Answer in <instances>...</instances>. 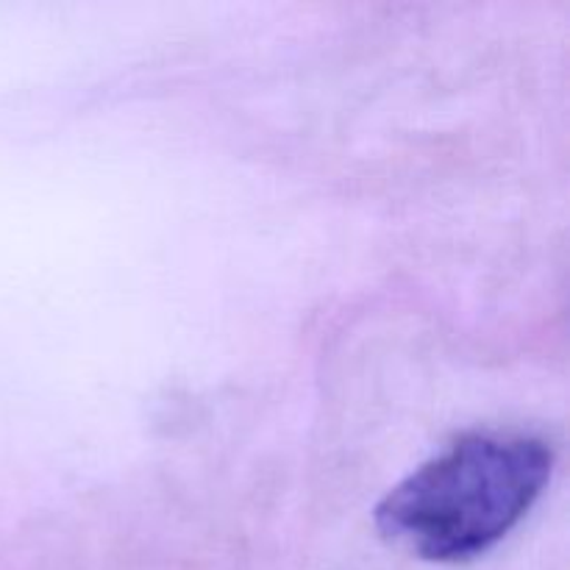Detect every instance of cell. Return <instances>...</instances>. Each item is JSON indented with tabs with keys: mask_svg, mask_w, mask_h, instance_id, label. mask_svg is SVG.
I'll return each mask as SVG.
<instances>
[{
	"mask_svg": "<svg viewBox=\"0 0 570 570\" xmlns=\"http://www.w3.org/2000/svg\"><path fill=\"white\" fill-rule=\"evenodd\" d=\"M554 471V451L523 432H471L423 462L376 507L384 540L429 562L484 554L527 518Z\"/></svg>",
	"mask_w": 570,
	"mask_h": 570,
	"instance_id": "cell-1",
	"label": "cell"
}]
</instances>
